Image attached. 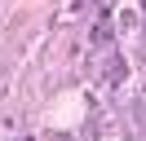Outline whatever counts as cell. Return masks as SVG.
Here are the masks:
<instances>
[{
	"label": "cell",
	"mask_w": 146,
	"mask_h": 141,
	"mask_svg": "<svg viewBox=\"0 0 146 141\" xmlns=\"http://www.w3.org/2000/svg\"><path fill=\"white\" fill-rule=\"evenodd\" d=\"M124 75H128L124 57H106V66H102V79H106V84H124Z\"/></svg>",
	"instance_id": "1"
}]
</instances>
